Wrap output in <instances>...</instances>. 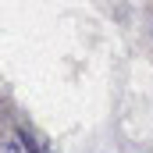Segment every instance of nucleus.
<instances>
[{"label":"nucleus","mask_w":153,"mask_h":153,"mask_svg":"<svg viewBox=\"0 0 153 153\" xmlns=\"http://www.w3.org/2000/svg\"><path fill=\"white\" fill-rule=\"evenodd\" d=\"M18 146H22V153H50L46 139L29 125H18Z\"/></svg>","instance_id":"nucleus-1"},{"label":"nucleus","mask_w":153,"mask_h":153,"mask_svg":"<svg viewBox=\"0 0 153 153\" xmlns=\"http://www.w3.org/2000/svg\"><path fill=\"white\" fill-rule=\"evenodd\" d=\"M0 153H22V146H18V143H11V139H7V143H0Z\"/></svg>","instance_id":"nucleus-2"}]
</instances>
